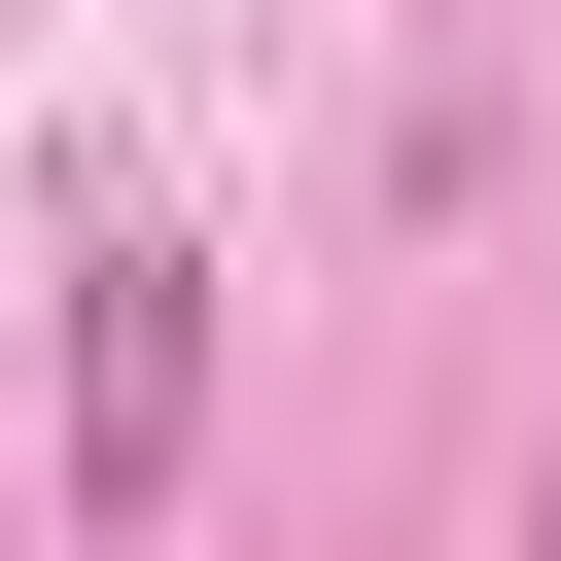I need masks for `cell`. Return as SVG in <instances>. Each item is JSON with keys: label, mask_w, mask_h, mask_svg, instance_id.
Here are the masks:
<instances>
[{"label": "cell", "mask_w": 561, "mask_h": 561, "mask_svg": "<svg viewBox=\"0 0 561 561\" xmlns=\"http://www.w3.org/2000/svg\"><path fill=\"white\" fill-rule=\"evenodd\" d=\"M175 456H210V245L70 210V526H175Z\"/></svg>", "instance_id": "obj_1"}]
</instances>
